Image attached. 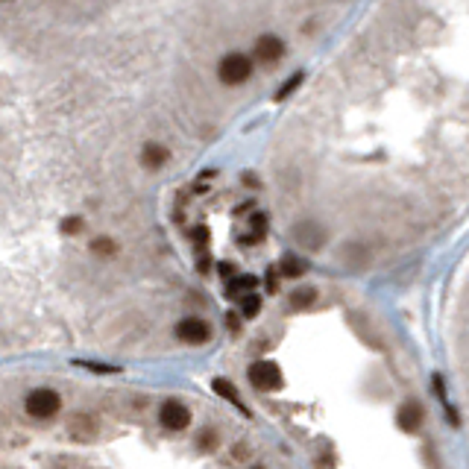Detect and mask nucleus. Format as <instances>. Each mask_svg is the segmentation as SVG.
I'll return each instance as SVG.
<instances>
[{
    "label": "nucleus",
    "instance_id": "f257e3e1",
    "mask_svg": "<svg viewBox=\"0 0 469 469\" xmlns=\"http://www.w3.org/2000/svg\"><path fill=\"white\" fill-rule=\"evenodd\" d=\"M217 77L220 82L226 85H240V82H247L252 77V59L244 53H229V56H223L220 65H217Z\"/></svg>",
    "mask_w": 469,
    "mask_h": 469
},
{
    "label": "nucleus",
    "instance_id": "f03ea898",
    "mask_svg": "<svg viewBox=\"0 0 469 469\" xmlns=\"http://www.w3.org/2000/svg\"><path fill=\"white\" fill-rule=\"evenodd\" d=\"M59 408H62L59 393H56V390H47V387L33 390L30 396H26V402H24V410H26V414H30L33 420H50Z\"/></svg>",
    "mask_w": 469,
    "mask_h": 469
},
{
    "label": "nucleus",
    "instance_id": "7ed1b4c3",
    "mask_svg": "<svg viewBox=\"0 0 469 469\" xmlns=\"http://www.w3.org/2000/svg\"><path fill=\"white\" fill-rule=\"evenodd\" d=\"M249 381L259 390H276L282 385V369L273 361H255L249 367Z\"/></svg>",
    "mask_w": 469,
    "mask_h": 469
},
{
    "label": "nucleus",
    "instance_id": "20e7f679",
    "mask_svg": "<svg viewBox=\"0 0 469 469\" xmlns=\"http://www.w3.org/2000/svg\"><path fill=\"white\" fill-rule=\"evenodd\" d=\"M176 335L179 340H185L188 346H203L206 340L211 337V325L200 317H185L179 325H176Z\"/></svg>",
    "mask_w": 469,
    "mask_h": 469
},
{
    "label": "nucleus",
    "instance_id": "39448f33",
    "mask_svg": "<svg viewBox=\"0 0 469 469\" xmlns=\"http://www.w3.org/2000/svg\"><path fill=\"white\" fill-rule=\"evenodd\" d=\"M159 422L164 425V429H170V431H182L185 425L191 422V414H188V408H185L182 402L170 399V402H164L162 410H159Z\"/></svg>",
    "mask_w": 469,
    "mask_h": 469
},
{
    "label": "nucleus",
    "instance_id": "423d86ee",
    "mask_svg": "<svg viewBox=\"0 0 469 469\" xmlns=\"http://www.w3.org/2000/svg\"><path fill=\"white\" fill-rule=\"evenodd\" d=\"M255 59H259L261 65H273L282 59V53H285V45H282V38L279 36H261V38H255Z\"/></svg>",
    "mask_w": 469,
    "mask_h": 469
},
{
    "label": "nucleus",
    "instance_id": "0eeeda50",
    "mask_svg": "<svg viewBox=\"0 0 469 469\" xmlns=\"http://www.w3.org/2000/svg\"><path fill=\"white\" fill-rule=\"evenodd\" d=\"M68 434L70 440H77V443H91L94 437V422L89 414H74L68 417Z\"/></svg>",
    "mask_w": 469,
    "mask_h": 469
},
{
    "label": "nucleus",
    "instance_id": "6e6552de",
    "mask_svg": "<svg viewBox=\"0 0 469 469\" xmlns=\"http://www.w3.org/2000/svg\"><path fill=\"white\" fill-rule=\"evenodd\" d=\"M420 422H422V408L417 402H405L399 408V425H402L405 431H417Z\"/></svg>",
    "mask_w": 469,
    "mask_h": 469
},
{
    "label": "nucleus",
    "instance_id": "1a4fd4ad",
    "mask_svg": "<svg viewBox=\"0 0 469 469\" xmlns=\"http://www.w3.org/2000/svg\"><path fill=\"white\" fill-rule=\"evenodd\" d=\"M167 162V150L162 144H147L144 150H141V164L155 170V167H162Z\"/></svg>",
    "mask_w": 469,
    "mask_h": 469
},
{
    "label": "nucleus",
    "instance_id": "9d476101",
    "mask_svg": "<svg viewBox=\"0 0 469 469\" xmlns=\"http://www.w3.org/2000/svg\"><path fill=\"white\" fill-rule=\"evenodd\" d=\"M320 238H323V232H320V226H314V223H302L300 229H296V240L305 244L308 249H317L320 247Z\"/></svg>",
    "mask_w": 469,
    "mask_h": 469
},
{
    "label": "nucleus",
    "instance_id": "9b49d317",
    "mask_svg": "<svg viewBox=\"0 0 469 469\" xmlns=\"http://www.w3.org/2000/svg\"><path fill=\"white\" fill-rule=\"evenodd\" d=\"M279 273H282V276H288V279L302 276V273H305V261H300L296 255H285V261L279 264Z\"/></svg>",
    "mask_w": 469,
    "mask_h": 469
},
{
    "label": "nucleus",
    "instance_id": "f8f14e48",
    "mask_svg": "<svg viewBox=\"0 0 469 469\" xmlns=\"http://www.w3.org/2000/svg\"><path fill=\"white\" fill-rule=\"evenodd\" d=\"M259 282H255V276H238V279H232L229 282V288H226V293L229 296H240V293H247V291H252Z\"/></svg>",
    "mask_w": 469,
    "mask_h": 469
},
{
    "label": "nucleus",
    "instance_id": "ddd939ff",
    "mask_svg": "<svg viewBox=\"0 0 469 469\" xmlns=\"http://www.w3.org/2000/svg\"><path fill=\"white\" fill-rule=\"evenodd\" d=\"M91 252L100 255V259H109V255H115V240H112V238H94L91 240Z\"/></svg>",
    "mask_w": 469,
    "mask_h": 469
},
{
    "label": "nucleus",
    "instance_id": "4468645a",
    "mask_svg": "<svg viewBox=\"0 0 469 469\" xmlns=\"http://www.w3.org/2000/svg\"><path fill=\"white\" fill-rule=\"evenodd\" d=\"M314 300H317V291H314V288H302V291H296V293L291 296V305H293V308H308Z\"/></svg>",
    "mask_w": 469,
    "mask_h": 469
},
{
    "label": "nucleus",
    "instance_id": "2eb2a0df",
    "mask_svg": "<svg viewBox=\"0 0 469 469\" xmlns=\"http://www.w3.org/2000/svg\"><path fill=\"white\" fill-rule=\"evenodd\" d=\"M215 393L223 396L226 402H238V390H235V385H229L226 378H215Z\"/></svg>",
    "mask_w": 469,
    "mask_h": 469
},
{
    "label": "nucleus",
    "instance_id": "dca6fc26",
    "mask_svg": "<svg viewBox=\"0 0 469 469\" xmlns=\"http://www.w3.org/2000/svg\"><path fill=\"white\" fill-rule=\"evenodd\" d=\"M259 308H261V300L255 293H249V296L240 300V314H244V317H255V314H259Z\"/></svg>",
    "mask_w": 469,
    "mask_h": 469
},
{
    "label": "nucleus",
    "instance_id": "f3484780",
    "mask_svg": "<svg viewBox=\"0 0 469 469\" xmlns=\"http://www.w3.org/2000/svg\"><path fill=\"white\" fill-rule=\"evenodd\" d=\"M300 82H302V74H293V77H291V79H288L285 85H282L279 91H276V97H288V94H291V91H293L296 85H300Z\"/></svg>",
    "mask_w": 469,
    "mask_h": 469
},
{
    "label": "nucleus",
    "instance_id": "a211bd4d",
    "mask_svg": "<svg viewBox=\"0 0 469 469\" xmlns=\"http://www.w3.org/2000/svg\"><path fill=\"white\" fill-rule=\"evenodd\" d=\"M249 226H252V232L261 238V235L267 232V217H264V215H252V217H249Z\"/></svg>",
    "mask_w": 469,
    "mask_h": 469
},
{
    "label": "nucleus",
    "instance_id": "6ab92c4d",
    "mask_svg": "<svg viewBox=\"0 0 469 469\" xmlns=\"http://www.w3.org/2000/svg\"><path fill=\"white\" fill-rule=\"evenodd\" d=\"M62 229H65L68 235H77V232L82 229V220H79V217H68V220L62 223Z\"/></svg>",
    "mask_w": 469,
    "mask_h": 469
},
{
    "label": "nucleus",
    "instance_id": "aec40b11",
    "mask_svg": "<svg viewBox=\"0 0 469 469\" xmlns=\"http://www.w3.org/2000/svg\"><path fill=\"white\" fill-rule=\"evenodd\" d=\"M191 238H194V244H197V247H203V244H206V238H208V229H206V226H197V229L191 232Z\"/></svg>",
    "mask_w": 469,
    "mask_h": 469
},
{
    "label": "nucleus",
    "instance_id": "412c9836",
    "mask_svg": "<svg viewBox=\"0 0 469 469\" xmlns=\"http://www.w3.org/2000/svg\"><path fill=\"white\" fill-rule=\"evenodd\" d=\"M279 285H276V267L273 270H270V273H267V291H276Z\"/></svg>",
    "mask_w": 469,
    "mask_h": 469
},
{
    "label": "nucleus",
    "instance_id": "4be33fe9",
    "mask_svg": "<svg viewBox=\"0 0 469 469\" xmlns=\"http://www.w3.org/2000/svg\"><path fill=\"white\" fill-rule=\"evenodd\" d=\"M226 325H229L232 332H238V317H232V314H229V317H226Z\"/></svg>",
    "mask_w": 469,
    "mask_h": 469
},
{
    "label": "nucleus",
    "instance_id": "5701e85b",
    "mask_svg": "<svg viewBox=\"0 0 469 469\" xmlns=\"http://www.w3.org/2000/svg\"><path fill=\"white\" fill-rule=\"evenodd\" d=\"M220 273L229 276V273H235V267H232V264H220Z\"/></svg>",
    "mask_w": 469,
    "mask_h": 469
}]
</instances>
